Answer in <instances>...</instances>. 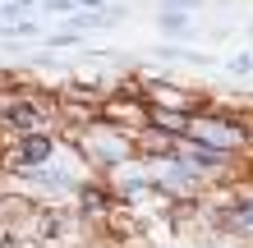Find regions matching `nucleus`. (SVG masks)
I'll list each match as a JSON object with an SVG mask.
<instances>
[{"label":"nucleus","instance_id":"1","mask_svg":"<svg viewBox=\"0 0 253 248\" xmlns=\"http://www.w3.org/2000/svg\"><path fill=\"white\" fill-rule=\"evenodd\" d=\"M175 156H180V166H189L193 175L198 170H221L230 161V152H221V147H207V142H180V147H175Z\"/></svg>","mask_w":253,"mask_h":248},{"label":"nucleus","instance_id":"2","mask_svg":"<svg viewBox=\"0 0 253 248\" xmlns=\"http://www.w3.org/2000/svg\"><path fill=\"white\" fill-rule=\"evenodd\" d=\"M51 156H55V142H51L46 134H23V138H19V147H14V161L28 166V170L46 166Z\"/></svg>","mask_w":253,"mask_h":248},{"label":"nucleus","instance_id":"3","mask_svg":"<svg viewBox=\"0 0 253 248\" xmlns=\"http://www.w3.org/2000/svg\"><path fill=\"white\" fill-rule=\"evenodd\" d=\"M189 134L193 138H212L221 152H226L230 142H240V129H235L230 120H226V129H216V120H189Z\"/></svg>","mask_w":253,"mask_h":248},{"label":"nucleus","instance_id":"4","mask_svg":"<svg viewBox=\"0 0 253 248\" xmlns=\"http://www.w3.org/2000/svg\"><path fill=\"white\" fill-rule=\"evenodd\" d=\"M5 124L33 134V129L42 124V106H37V101H9V106H5Z\"/></svg>","mask_w":253,"mask_h":248},{"label":"nucleus","instance_id":"5","mask_svg":"<svg viewBox=\"0 0 253 248\" xmlns=\"http://www.w3.org/2000/svg\"><path fill=\"white\" fill-rule=\"evenodd\" d=\"M152 124L161 129V134H189V115H180V110H157Z\"/></svg>","mask_w":253,"mask_h":248},{"label":"nucleus","instance_id":"6","mask_svg":"<svg viewBox=\"0 0 253 248\" xmlns=\"http://www.w3.org/2000/svg\"><path fill=\"white\" fill-rule=\"evenodd\" d=\"M23 9H33V0H0V19L14 23V14H23Z\"/></svg>","mask_w":253,"mask_h":248},{"label":"nucleus","instance_id":"7","mask_svg":"<svg viewBox=\"0 0 253 248\" xmlns=\"http://www.w3.org/2000/svg\"><path fill=\"white\" fill-rule=\"evenodd\" d=\"M101 198H106V193H97V188H92V193H83V212H101V207H106Z\"/></svg>","mask_w":253,"mask_h":248},{"label":"nucleus","instance_id":"8","mask_svg":"<svg viewBox=\"0 0 253 248\" xmlns=\"http://www.w3.org/2000/svg\"><path fill=\"white\" fill-rule=\"evenodd\" d=\"M184 28H189L184 14H166V33H184Z\"/></svg>","mask_w":253,"mask_h":248},{"label":"nucleus","instance_id":"9","mask_svg":"<svg viewBox=\"0 0 253 248\" xmlns=\"http://www.w3.org/2000/svg\"><path fill=\"white\" fill-rule=\"evenodd\" d=\"M5 33H9V37H33L37 23H14V28H5Z\"/></svg>","mask_w":253,"mask_h":248}]
</instances>
